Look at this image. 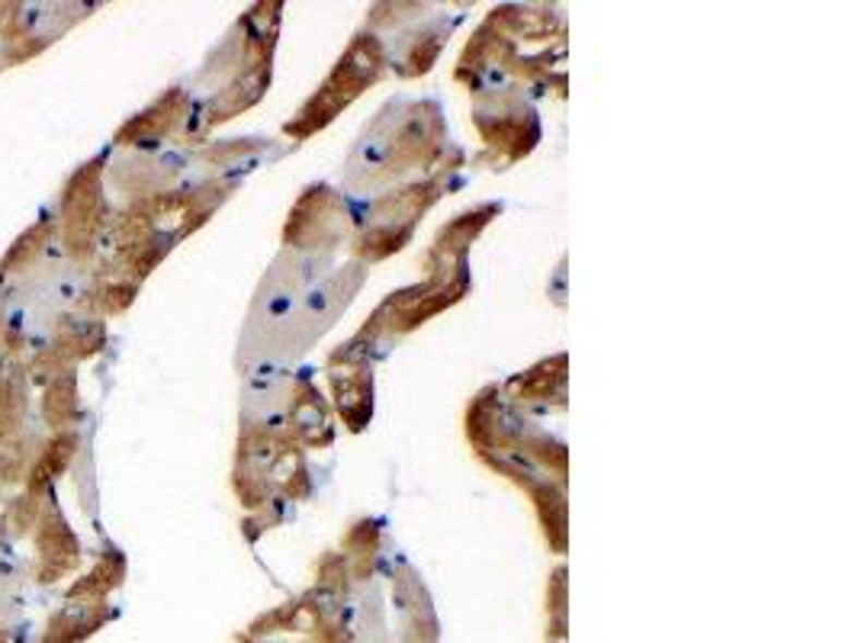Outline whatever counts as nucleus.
<instances>
[{
  "label": "nucleus",
  "mask_w": 858,
  "mask_h": 643,
  "mask_svg": "<svg viewBox=\"0 0 858 643\" xmlns=\"http://www.w3.org/2000/svg\"><path fill=\"white\" fill-rule=\"evenodd\" d=\"M36 544H39V582H56L77 563V541L59 514H46Z\"/></svg>",
  "instance_id": "1"
},
{
  "label": "nucleus",
  "mask_w": 858,
  "mask_h": 643,
  "mask_svg": "<svg viewBox=\"0 0 858 643\" xmlns=\"http://www.w3.org/2000/svg\"><path fill=\"white\" fill-rule=\"evenodd\" d=\"M104 624V615L94 605H64L49 618V628L39 643H84Z\"/></svg>",
  "instance_id": "2"
},
{
  "label": "nucleus",
  "mask_w": 858,
  "mask_h": 643,
  "mask_svg": "<svg viewBox=\"0 0 858 643\" xmlns=\"http://www.w3.org/2000/svg\"><path fill=\"white\" fill-rule=\"evenodd\" d=\"M26 386L20 371H13L3 384H0V441H7L16 428H20V418H23V409H26Z\"/></svg>",
  "instance_id": "3"
},
{
  "label": "nucleus",
  "mask_w": 858,
  "mask_h": 643,
  "mask_svg": "<svg viewBox=\"0 0 858 643\" xmlns=\"http://www.w3.org/2000/svg\"><path fill=\"white\" fill-rule=\"evenodd\" d=\"M71 438L68 435H59L49 448H46V453L36 460V466H33V473H29V493H43L46 486H52V480L59 476L64 470V463H68V457H71Z\"/></svg>",
  "instance_id": "4"
},
{
  "label": "nucleus",
  "mask_w": 858,
  "mask_h": 643,
  "mask_svg": "<svg viewBox=\"0 0 858 643\" xmlns=\"http://www.w3.org/2000/svg\"><path fill=\"white\" fill-rule=\"evenodd\" d=\"M62 386L64 377H59V380H52L49 392H46V415H49V422H52L56 428H62L64 422L74 415V402H68L71 396H64Z\"/></svg>",
  "instance_id": "5"
},
{
  "label": "nucleus",
  "mask_w": 858,
  "mask_h": 643,
  "mask_svg": "<svg viewBox=\"0 0 858 643\" xmlns=\"http://www.w3.org/2000/svg\"><path fill=\"white\" fill-rule=\"evenodd\" d=\"M0 537H3V521H0Z\"/></svg>",
  "instance_id": "6"
},
{
  "label": "nucleus",
  "mask_w": 858,
  "mask_h": 643,
  "mask_svg": "<svg viewBox=\"0 0 858 643\" xmlns=\"http://www.w3.org/2000/svg\"><path fill=\"white\" fill-rule=\"evenodd\" d=\"M0 643H7V638H3V634H0Z\"/></svg>",
  "instance_id": "7"
}]
</instances>
